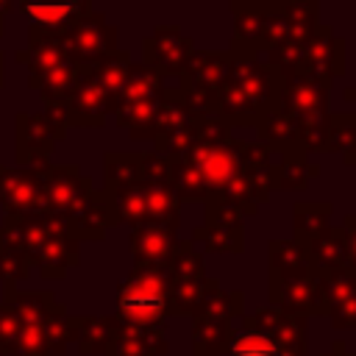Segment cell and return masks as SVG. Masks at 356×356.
<instances>
[{"label":"cell","instance_id":"ba28073f","mask_svg":"<svg viewBox=\"0 0 356 356\" xmlns=\"http://www.w3.org/2000/svg\"><path fill=\"white\" fill-rule=\"evenodd\" d=\"M167 273V314L195 317L206 292V261L192 239H178L164 261Z\"/></svg>","mask_w":356,"mask_h":356},{"label":"cell","instance_id":"e575fe53","mask_svg":"<svg viewBox=\"0 0 356 356\" xmlns=\"http://www.w3.org/2000/svg\"><path fill=\"white\" fill-rule=\"evenodd\" d=\"M292 42L295 44H306L312 39V33L320 25V6L314 0H284L281 3Z\"/></svg>","mask_w":356,"mask_h":356},{"label":"cell","instance_id":"484cf974","mask_svg":"<svg viewBox=\"0 0 356 356\" xmlns=\"http://www.w3.org/2000/svg\"><path fill=\"white\" fill-rule=\"evenodd\" d=\"M234 334V320L214 314L192 317V356H222Z\"/></svg>","mask_w":356,"mask_h":356},{"label":"cell","instance_id":"cb8c5ba5","mask_svg":"<svg viewBox=\"0 0 356 356\" xmlns=\"http://www.w3.org/2000/svg\"><path fill=\"white\" fill-rule=\"evenodd\" d=\"M167 348L164 325H120L103 356H164Z\"/></svg>","mask_w":356,"mask_h":356},{"label":"cell","instance_id":"9a60e30c","mask_svg":"<svg viewBox=\"0 0 356 356\" xmlns=\"http://www.w3.org/2000/svg\"><path fill=\"white\" fill-rule=\"evenodd\" d=\"M61 111H64L67 128H103L111 114V100L86 70H78L75 86L64 100Z\"/></svg>","mask_w":356,"mask_h":356},{"label":"cell","instance_id":"f1b7e54d","mask_svg":"<svg viewBox=\"0 0 356 356\" xmlns=\"http://www.w3.org/2000/svg\"><path fill=\"white\" fill-rule=\"evenodd\" d=\"M120 331V323L114 314H81L78 325V353L81 356H103L108 345L114 342Z\"/></svg>","mask_w":356,"mask_h":356},{"label":"cell","instance_id":"7bdbcfd3","mask_svg":"<svg viewBox=\"0 0 356 356\" xmlns=\"http://www.w3.org/2000/svg\"><path fill=\"white\" fill-rule=\"evenodd\" d=\"M345 100H348V103H356V86H348V89H345Z\"/></svg>","mask_w":356,"mask_h":356},{"label":"cell","instance_id":"b9f144b4","mask_svg":"<svg viewBox=\"0 0 356 356\" xmlns=\"http://www.w3.org/2000/svg\"><path fill=\"white\" fill-rule=\"evenodd\" d=\"M3 83H6V53L0 50V89H3Z\"/></svg>","mask_w":356,"mask_h":356},{"label":"cell","instance_id":"30bf717a","mask_svg":"<svg viewBox=\"0 0 356 356\" xmlns=\"http://www.w3.org/2000/svg\"><path fill=\"white\" fill-rule=\"evenodd\" d=\"M67 120L61 106H47L44 111H19L14 117V164L17 167H44L50 164L56 142L67 136Z\"/></svg>","mask_w":356,"mask_h":356},{"label":"cell","instance_id":"44dd1931","mask_svg":"<svg viewBox=\"0 0 356 356\" xmlns=\"http://www.w3.org/2000/svg\"><path fill=\"white\" fill-rule=\"evenodd\" d=\"M14 61L28 70V81H36V78H42L44 72H50L56 67L72 64L67 58V50L61 44V36L58 33L39 31L33 25H28V47L25 50H17L14 53Z\"/></svg>","mask_w":356,"mask_h":356},{"label":"cell","instance_id":"83f0119b","mask_svg":"<svg viewBox=\"0 0 356 356\" xmlns=\"http://www.w3.org/2000/svg\"><path fill=\"white\" fill-rule=\"evenodd\" d=\"M312 275L309 259L295 239H273L270 242V284L295 281Z\"/></svg>","mask_w":356,"mask_h":356},{"label":"cell","instance_id":"d6a6232c","mask_svg":"<svg viewBox=\"0 0 356 356\" xmlns=\"http://www.w3.org/2000/svg\"><path fill=\"white\" fill-rule=\"evenodd\" d=\"M142 181V153L108 150L103 156V192H114Z\"/></svg>","mask_w":356,"mask_h":356},{"label":"cell","instance_id":"6da1fadb","mask_svg":"<svg viewBox=\"0 0 356 356\" xmlns=\"http://www.w3.org/2000/svg\"><path fill=\"white\" fill-rule=\"evenodd\" d=\"M170 184L181 203H225L242 217L259 211L245 186L242 139L220 120H197L192 145L170 156Z\"/></svg>","mask_w":356,"mask_h":356},{"label":"cell","instance_id":"5b68a950","mask_svg":"<svg viewBox=\"0 0 356 356\" xmlns=\"http://www.w3.org/2000/svg\"><path fill=\"white\" fill-rule=\"evenodd\" d=\"M0 225L17 239L44 281L67 278L70 267L81 261V242L67 231L61 220L47 211L31 217H6Z\"/></svg>","mask_w":356,"mask_h":356},{"label":"cell","instance_id":"ab89813d","mask_svg":"<svg viewBox=\"0 0 356 356\" xmlns=\"http://www.w3.org/2000/svg\"><path fill=\"white\" fill-rule=\"evenodd\" d=\"M14 8V3L11 0H6V3H0V39H3V33H6V14Z\"/></svg>","mask_w":356,"mask_h":356},{"label":"cell","instance_id":"7c38bea8","mask_svg":"<svg viewBox=\"0 0 356 356\" xmlns=\"http://www.w3.org/2000/svg\"><path fill=\"white\" fill-rule=\"evenodd\" d=\"M44 167H8L0 164V206L6 217H31L44 214Z\"/></svg>","mask_w":356,"mask_h":356},{"label":"cell","instance_id":"60d3db41","mask_svg":"<svg viewBox=\"0 0 356 356\" xmlns=\"http://www.w3.org/2000/svg\"><path fill=\"white\" fill-rule=\"evenodd\" d=\"M342 161H345L348 167H356V145H353V150H348V153L342 156Z\"/></svg>","mask_w":356,"mask_h":356},{"label":"cell","instance_id":"277c9868","mask_svg":"<svg viewBox=\"0 0 356 356\" xmlns=\"http://www.w3.org/2000/svg\"><path fill=\"white\" fill-rule=\"evenodd\" d=\"M3 300L22 325L11 356H64L78 339L81 314H70L64 303H56L53 292H22L14 284H3Z\"/></svg>","mask_w":356,"mask_h":356},{"label":"cell","instance_id":"f546056e","mask_svg":"<svg viewBox=\"0 0 356 356\" xmlns=\"http://www.w3.org/2000/svg\"><path fill=\"white\" fill-rule=\"evenodd\" d=\"M298 128H300L298 117L286 114L284 108H273L270 114H264L259 120V125L253 131H256V142L275 147V150H284V147H298Z\"/></svg>","mask_w":356,"mask_h":356},{"label":"cell","instance_id":"d4e9b609","mask_svg":"<svg viewBox=\"0 0 356 356\" xmlns=\"http://www.w3.org/2000/svg\"><path fill=\"white\" fill-rule=\"evenodd\" d=\"M300 248H303L314 275H325L339 267H348V248H345L342 225H328L320 236H314L312 242H306Z\"/></svg>","mask_w":356,"mask_h":356},{"label":"cell","instance_id":"4316f807","mask_svg":"<svg viewBox=\"0 0 356 356\" xmlns=\"http://www.w3.org/2000/svg\"><path fill=\"white\" fill-rule=\"evenodd\" d=\"M164 92V78L156 75L153 70H147L145 64H134L122 89L117 92V97L111 100V114L117 108H125V106H136V103H147V100H159Z\"/></svg>","mask_w":356,"mask_h":356},{"label":"cell","instance_id":"d590c367","mask_svg":"<svg viewBox=\"0 0 356 356\" xmlns=\"http://www.w3.org/2000/svg\"><path fill=\"white\" fill-rule=\"evenodd\" d=\"M192 242L203 245L209 253H242L245 250V228H222V225H197L192 231Z\"/></svg>","mask_w":356,"mask_h":356},{"label":"cell","instance_id":"4fadbf2b","mask_svg":"<svg viewBox=\"0 0 356 356\" xmlns=\"http://www.w3.org/2000/svg\"><path fill=\"white\" fill-rule=\"evenodd\" d=\"M195 128H197V120L186 111L178 86L175 89L164 86V95H161V103H159V111H156V122H153V131H150L156 153H161V156L184 153L195 139Z\"/></svg>","mask_w":356,"mask_h":356},{"label":"cell","instance_id":"4dcf8cb0","mask_svg":"<svg viewBox=\"0 0 356 356\" xmlns=\"http://www.w3.org/2000/svg\"><path fill=\"white\" fill-rule=\"evenodd\" d=\"M331 211H334V206L328 200H320V203L300 200V203H295L292 206V231H295L292 239L298 245H306L314 236H320L331 225Z\"/></svg>","mask_w":356,"mask_h":356},{"label":"cell","instance_id":"836d02e7","mask_svg":"<svg viewBox=\"0 0 356 356\" xmlns=\"http://www.w3.org/2000/svg\"><path fill=\"white\" fill-rule=\"evenodd\" d=\"M33 264L28 259V253L17 245V239L0 225V284H19L25 278H31Z\"/></svg>","mask_w":356,"mask_h":356},{"label":"cell","instance_id":"5bb4252c","mask_svg":"<svg viewBox=\"0 0 356 356\" xmlns=\"http://www.w3.org/2000/svg\"><path fill=\"white\" fill-rule=\"evenodd\" d=\"M192 50V36H186L178 25H156L153 33L142 39V64L161 78H181Z\"/></svg>","mask_w":356,"mask_h":356},{"label":"cell","instance_id":"603a6c76","mask_svg":"<svg viewBox=\"0 0 356 356\" xmlns=\"http://www.w3.org/2000/svg\"><path fill=\"white\" fill-rule=\"evenodd\" d=\"M273 170H270V189H281V192H303L309 186V178H314L320 172L317 164L309 161V156L298 147H284L275 150L273 147Z\"/></svg>","mask_w":356,"mask_h":356},{"label":"cell","instance_id":"8d00e7d4","mask_svg":"<svg viewBox=\"0 0 356 356\" xmlns=\"http://www.w3.org/2000/svg\"><path fill=\"white\" fill-rule=\"evenodd\" d=\"M356 145V111H339L328 114V131H325V145L323 153H339L345 156Z\"/></svg>","mask_w":356,"mask_h":356},{"label":"cell","instance_id":"7402d4cb","mask_svg":"<svg viewBox=\"0 0 356 356\" xmlns=\"http://www.w3.org/2000/svg\"><path fill=\"white\" fill-rule=\"evenodd\" d=\"M17 8L19 14H25L28 25L61 36L72 22L86 17L95 6L89 0H75V3H19Z\"/></svg>","mask_w":356,"mask_h":356},{"label":"cell","instance_id":"8fae6325","mask_svg":"<svg viewBox=\"0 0 356 356\" xmlns=\"http://www.w3.org/2000/svg\"><path fill=\"white\" fill-rule=\"evenodd\" d=\"M117 25L106 19L103 11H89L86 17H81L78 22H72L64 33H61V44L67 50V58L72 61L75 70H83V67H92L97 64L103 56L120 50L117 44Z\"/></svg>","mask_w":356,"mask_h":356},{"label":"cell","instance_id":"52a82bcc","mask_svg":"<svg viewBox=\"0 0 356 356\" xmlns=\"http://www.w3.org/2000/svg\"><path fill=\"white\" fill-rule=\"evenodd\" d=\"M120 325H164L167 314V273L164 264H134L117 286Z\"/></svg>","mask_w":356,"mask_h":356},{"label":"cell","instance_id":"d6986e66","mask_svg":"<svg viewBox=\"0 0 356 356\" xmlns=\"http://www.w3.org/2000/svg\"><path fill=\"white\" fill-rule=\"evenodd\" d=\"M267 306L281 309V312L295 314V317H303V320L306 317H325V306H323L314 273L306 278L270 284V303Z\"/></svg>","mask_w":356,"mask_h":356},{"label":"cell","instance_id":"2e32d148","mask_svg":"<svg viewBox=\"0 0 356 356\" xmlns=\"http://www.w3.org/2000/svg\"><path fill=\"white\" fill-rule=\"evenodd\" d=\"M300 75H312L325 83L345 75V39L337 36L325 22H320L312 39L303 44Z\"/></svg>","mask_w":356,"mask_h":356},{"label":"cell","instance_id":"f35d334b","mask_svg":"<svg viewBox=\"0 0 356 356\" xmlns=\"http://www.w3.org/2000/svg\"><path fill=\"white\" fill-rule=\"evenodd\" d=\"M320 356H356V353H350V350H348L345 339H334V345H331L328 350H323Z\"/></svg>","mask_w":356,"mask_h":356},{"label":"cell","instance_id":"e0dca14e","mask_svg":"<svg viewBox=\"0 0 356 356\" xmlns=\"http://www.w3.org/2000/svg\"><path fill=\"white\" fill-rule=\"evenodd\" d=\"M328 86L325 81H317L312 75H286L281 78V92H278V108L298 120H312V117H325L328 111Z\"/></svg>","mask_w":356,"mask_h":356},{"label":"cell","instance_id":"7a4b0ae2","mask_svg":"<svg viewBox=\"0 0 356 356\" xmlns=\"http://www.w3.org/2000/svg\"><path fill=\"white\" fill-rule=\"evenodd\" d=\"M228 75L217 95L214 120L225 128H256L264 114L278 108L281 78L253 47L231 39L225 47Z\"/></svg>","mask_w":356,"mask_h":356},{"label":"cell","instance_id":"3957f363","mask_svg":"<svg viewBox=\"0 0 356 356\" xmlns=\"http://www.w3.org/2000/svg\"><path fill=\"white\" fill-rule=\"evenodd\" d=\"M47 214L61 220L78 242H100L108 228L120 225L111 200L103 189L92 186V178L78 164H50L44 172Z\"/></svg>","mask_w":356,"mask_h":356},{"label":"cell","instance_id":"ffe728a7","mask_svg":"<svg viewBox=\"0 0 356 356\" xmlns=\"http://www.w3.org/2000/svg\"><path fill=\"white\" fill-rule=\"evenodd\" d=\"M181 222H142L128 234L134 264H164L178 242Z\"/></svg>","mask_w":356,"mask_h":356},{"label":"cell","instance_id":"9c48e42d","mask_svg":"<svg viewBox=\"0 0 356 356\" xmlns=\"http://www.w3.org/2000/svg\"><path fill=\"white\" fill-rule=\"evenodd\" d=\"M228 75V56L225 50H192L181 78L178 92L186 111L195 120H214L217 95Z\"/></svg>","mask_w":356,"mask_h":356},{"label":"cell","instance_id":"74e56055","mask_svg":"<svg viewBox=\"0 0 356 356\" xmlns=\"http://www.w3.org/2000/svg\"><path fill=\"white\" fill-rule=\"evenodd\" d=\"M342 231H345V248H348V270L356 273V214L342 217Z\"/></svg>","mask_w":356,"mask_h":356},{"label":"cell","instance_id":"1f68e13d","mask_svg":"<svg viewBox=\"0 0 356 356\" xmlns=\"http://www.w3.org/2000/svg\"><path fill=\"white\" fill-rule=\"evenodd\" d=\"M131 67H134L131 53L120 47V50H114V53L103 56L97 64L83 67V70H86V72L95 78V83L108 95V100H114V97H117V92L122 89V83H125V78H128Z\"/></svg>","mask_w":356,"mask_h":356},{"label":"cell","instance_id":"ac0fdd59","mask_svg":"<svg viewBox=\"0 0 356 356\" xmlns=\"http://www.w3.org/2000/svg\"><path fill=\"white\" fill-rule=\"evenodd\" d=\"M317 286L331 325L339 331L356 328V273L339 267L334 273L317 275Z\"/></svg>","mask_w":356,"mask_h":356},{"label":"cell","instance_id":"8992f818","mask_svg":"<svg viewBox=\"0 0 356 356\" xmlns=\"http://www.w3.org/2000/svg\"><path fill=\"white\" fill-rule=\"evenodd\" d=\"M222 356H306V320L273 306L242 314Z\"/></svg>","mask_w":356,"mask_h":356}]
</instances>
